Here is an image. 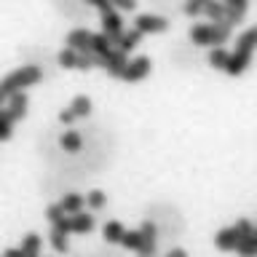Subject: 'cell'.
Returning a JSON list of instances; mask_svg holds the SVG:
<instances>
[{"mask_svg":"<svg viewBox=\"0 0 257 257\" xmlns=\"http://www.w3.org/2000/svg\"><path fill=\"white\" fill-rule=\"evenodd\" d=\"M254 233H257V228H254Z\"/></svg>","mask_w":257,"mask_h":257,"instance_id":"d6a6232c","label":"cell"},{"mask_svg":"<svg viewBox=\"0 0 257 257\" xmlns=\"http://www.w3.org/2000/svg\"><path fill=\"white\" fill-rule=\"evenodd\" d=\"M99 22H102V32L110 40H118L120 35H123V19H120V11H118L115 6L99 11Z\"/></svg>","mask_w":257,"mask_h":257,"instance_id":"52a82bcc","label":"cell"},{"mask_svg":"<svg viewBox=\"0 0 257 257\" xmlns=\"http://www.w3.org/2000/svg\"><path fill=\"white\" fill-rule=\"evenodd\" d=\"M228 59H230V51L225 46H214L212 51H209V67H214V70H225Z\"/></svg>","mask_w":257,"mask_h":257,"instance_id":"44dd1931","label":"cell"},{"mask_svg":"<svg viewBox=\"0 0 257 257\" xmlns=\"http://www.w3.org/2000/svg\"><path fill=\"white\" fill-rule=\"evenodd\" d=\"M14 123H16V120L8 115V110L3 107V110H0V142H6L8 137H11V132H14L11 126H14Z\"/></svg>","mask_w":257,"mask_h":257,"instance_id":"484cf974","label":"cell"},{"mask_svg":"<svg viewBox=\"0 0 257 257\" xmlns=\"http://www.w3.org/2000/svg\"><path fill=\"white\" fill-rule=\"evenodd\" d=\"M59 206H62L67 214L83 212V206H86V196H80V193H64L62 201H59Z\"/></svg>","mask_w":257,"mask_h":257,"instance_id":"ac0fdd59","label":"cell"},{"mask_svg":"<svg viewBox=\"0 0 257 257\" xmlns=\"http://www.w3.org/2000/svg\"><path fill=\"white\" fill-rule=\"evenodd\" d=\"M204 6H206V0H185V6H182V11H185V16H201L204 14Z\"/></svg>","mask_w":257,"mask_h":257,"instance_id":"83f0119b","label":"cell"},{"mask_svg":"<svg viewBox=\"0 0 257 257\" xmlns=\"http://www.w3.org/2000/svg\"><path fill=\"white\" fill-rule=\"evenodd\" d=\"M40 78H43V70H40L38 64H22V67H16L14 72H8V75L0 80V110L6 107V102L11 94L27 91L30 86L40 83Z\"/></svg>","mask_w":257,"mask_h":257,"instance_id":"6da1fadb","label":"cell"},{"mask_svg":"<svg viewBox=\"0 0 257 257\" xmlns=\"http://www.w3.org/2000/svg\"><path fill=\"white\" fill-rule=\"evenodd\" d=\"M88 112H91V99H88L86 94H80V96H75V99L70 102V107H64V110L59 112V123L70 126L72 120H78V118H86Z\"/></svg>","mask_w":257,"mask_h":257,"instance_id":"9c48e42d","label":"cell"},{"mask_svg":"<svg viewBox=\"0 0 257 257\" xmlns=\"http://www.w3.org/2000/svg\"><path fill=\"white\" fill-rule=\"evenodd\" d=\"M104 204H107V196H104L102 190H91V193H86V206H88V209H102Z\"/></svg>","mask_w":257,"mask_h":257,"instance_id":"4316f807","label":"cell"},{"mask_svg":"<svg viewBox=\"0 0 257 257\" xmlns=\"http://www.w3.org/2000/svg\"><path fill=\"white\" fill-rule=\"evenodd\" d=\"M166 257H188V254H185V249H169Z\"/></svg>","mask_w":257,"mask_h":257,"instance_id":"1f68e13d","label":"cell"},{"mask_svg":"<svg viewBox=\"0 0 257 257\" xmlns=\"http://www.w3.org/2000/svg\"><path fill=\"white\" fill-rule=\"evenodd\" d=\"M70 233H64V230H56V228H51V246H54V252H67L70 249Z\"/></svg>","mask_w":257,"mask_h":257,"instance_id":"cb8c5ba5","label":"cell"},{"mask_svg":"<svg viewBox=\"0 0 257 257\" xmlns=\"http://www.w3.org/2000/svg\"><path fill=\"white\" fill-rule=\"evenodd\" d=\"M142 40V32L137 30V27H132V30H123V35H120L118 40H115V48H120L123 54H132L134 48H137V43Z\"/></svg>","mask_w":257,"mask_h":257,"instance_id":"2e32d148","label":"cell"},{"mask_svg":"<svg viewBox=\"0 0 257 257\" xmlns=\"http://www.w3.org/2000/svg\"><path fill=\"white\" fill-rule=\"evenodd\" d=\"M140 230H142V249L137 254L140 257H153L156 254V225H153L150 220H145Z\"/></svg>","mask_w":257,"mask_h":257,"instance_id":"4fadbf2b","label":"cell"},{"mask_svg":"<svg viewBox=\"0 0 257 257\" xmlns=\"http://www.w3.org/2000/svg\"><path fill=\"white\" fill-rule=\"evenodd\" d=\"M120 244H123L126 249L140 252V249H142V230H126L123 238H120Z\"/></svg>","mask_w":257,"mask_h":257,"instance_id":"d4e9b609","label":"cell"},{"mask_svg":"<svg viewBox=\"0 0 257 257\" xmlns=\"http://www.w3.org/2000/svg\"><path fill=\"white\" fill-rule=\"evenodd\" d=\"M96 64L112 78H123V70L128 67V54H123L120 48H110L107 54L96 56Z\"/></svg>","mask_w":257,"mask_h":257,"instance_id":"8992f818","label":"cell"},{"mask_svg":"<svg viewBox=\"0 0 257 257\" xmlns=\"http://www.w3.org/2000/svg\"><path fill=\"white\" fill-rule=\"evenodd\" d=\"M0 257H3V254H0Z\"/></svg>","mask_w":257,"mask_h":257,"instance_id":"836d02e7","label":"cell"},{"mask_svg":"<svg viewBox=\"0 0 257 257\" xmlns=\"http://www.w3.org/2000/svg\"><path fill=\"white\" fill-rule=\"evenodd\" d=\"M27 107H30V99H27V94L24 91H16L8 96V102H6V110H8V115H11L14 120H22L24 115H27Z\"/></svg>","mask_w":257,"mask_h":257,"instance_id":"7c38bea8","label":"cell"},{"mask_svg":"<svg viewBox=\"0 0 257 257\" xmlns=\"http://www.w3.org/2000/svg\"><path fill=\"white\" fill-rule=\"evenodd\" d=\"M233 27H236V24H230L228 19L209 22V24H193L188 38H190V43H196L201 48H214V46L228 43L230 35H233Z\"/></svg>","mask_w":257,"mask_h":257,"instance_id":"7a4b0ae2","label":"cell"},{"mask_svg":"<svg viewBox=\"0 0 257 257\" xmlns=\"http://www.w3.org/2000/svg\"><path fill=\"white\" fill-rule=\"evenodd\" d=\"M236 252L241 257H257V233H246L244 238H241V244Z\"/></svg>","mask_w":257,"mask_h":257,"instance_id":"603a6c76","label":"cell"},{"mask_svg":"<svg viewBox=\"0 0 257 257\" xmlns=\"http://www.w3.org/2000/svg\"><path fill=\"white\" fill-rule=\"evenodd\" d=\"M94 230V214L75 212L70 214V233H91Z\"/></svg>","mask_w":257,"mask_h":257,"instance_id":"5bb4252c","label":"cell"},{"mask_svg":"<svg viewBox=\"0 0 257 257\" xmlns=\"http://www.w3.org/2000/svg\"><path fill=\"white\" fill-rule=\"evenodd\" d=\"M204 16H209V22H222V19H228L225 3H222V0H206V6H204Z\"/></svg>","mask_w":257,"mask_h":257,"instance_id":"ffe728a7","label":"cell"},{"mask_svg":"<svg viewBox=\"0 0 257 257\" xmlns=\"http://www.w3.org/2000/svg\"><path fill=\"white\" fill-rule=\"evenodd\" d=\"M40 246H43V238H40L38 233H27V236L22 238V244H19L24 257H38L40 254Z\"/></svg>","mask_w":257,"mask_h":257,"instance_id":"d6986e66","label":"cell"},{"mask_svg":"<svg viewBox=\"0 0 257 257\" xmlns=\"http://www.w3.org/2000/svg\"><path fill=\"white\" fill-rule=\"evenodd\" d=\"M254 51H257V27H249L246 32L238 35L236 48L230 51V59H228V64H225L222 72H228V75H241V72L249 67Z\"/></svg>","mask_w":257,"mask_h":257,"instance_id":"3957f363","label":"cell"},{"mask_svg":"<svg viewBox=\"0 0 257 257\" xmlns=\"http://www.w3.org/2000/svg\"><path fill=\"white\" fill-rule=\"evenodd\" d=\"M86 3H88V6H94L96 11H104V8H110V6H112L110 0H86Z\"/></svg>","mask_w":257,"mask_h":257,"instance_id":"f546056e","label":"cell"},{"mask_svg":"<svg viewBox=\"0 0 257 257\" xmlns=\"http://www.w3.org/2000/svg\"><path fill=\"white\" fill-rule=\"evenodd\" d=\"M59 148L64 153H78L80 148H83V137H80L78 132H72V128H64V132L59 134Z\"/></svg>","mask_w":257,"mask_h":257,"instance_id":"9a60e30c","label":"cell"},{"mask_svg":"<svg viewBox=\"0 0 257 257\" xmlns=\"http://www.w3.org/2000/svg\"><path fill=\"white\" fill-rule=\"evenodd\" d=\"M38 257H40V254H38Z\"/></svg>","mask_w":257,"mask_h":257,"instance_id":"e575fe53","label":"cell"},{"mask_svg":"<svg viewBox=\"0 0 257 257\" xmlns=\"http://www.w3.org/2000/svg\"><path fill=\"white\" fill-rule=\"evenodd\" d=\"M222 3H225V11H228V22L230 24H238L246 16L249 0H222Z\"/></svg>","mask_w":257,"mask_h":257,"instance_id":"e0dca14e","label":"cell"},{"mask_svg":"<svg viewBox=\"0 0 257 257\" xmlns=\"http://www.w3.org/2000/svg\"><path fill=\"white\" fill-rule=\"evenodd\" d=\"M104 241H107V244H120V238H123V233H126V228L123 225H120L118 220H110L107 225H104Z\"/></svg>","mask_w":257,"mask_h":257,"instance_id":"7402d4cb","label":"cell"},{"mask_svg":"<svg viewBox=\"0 0 257 257\" xmlns=\"http://www.w3.org/2000/svg\"><path fill=\"white\" fill-rule=\"evenodd\" d=\"M3 257H24V254H22V249L16 246V249H6V252H3Z\"/></svg>","mask_w":257,"mask_h":257,"instance_id":"4dcf8cb0","label":"cell"},{"mask_svg":"<svg viewBox=\"0 0 257 257\" xmlns=\"http://www.w3.org/2000/svg\"><path fill=\"white\" fill-rule=\"evenodd\" d=\"M150 70H153L150 56H137V59H128V67L123 70V78H120V80H126V83H137V80L148 78Z\"/></svg>","mask_w":257,"mask_h":257,"instance_id":"30bf717a","label":"cell"},{"mask_svg":"<svg viewBox=\"0 0 257 257\" xmlns=\"http://www.w3.org/2000/svg\"><path fill=\"white\" fill-rule=\"evenodd\" d=\"M56 62H59L62 70H83V72H88V70L99 67L94 54H83V51H75V48H67V46L59 51Z\"/></svg>","mask_w":257,"mask_h":257,"instance_id":"5b68a950","label":"cell"},{"mask_svg":"<svg viewBox=\"0 0 257 257\" xmlns=\"http://www.w3.org/2000/svg\"><path fill=\"white\" fill-rule=\"evenodd\" d=\"M246 233H254V225L249 220H236V225L222 228L214 236V246L220 249V252H236L238 244H241V238H244Z\"/></svg>","mask_w":257,"mask_h":257,"instance_id":"277c9868","label":"cell"},{"mask_svg":"<svg viewBox=\"0 0 257 257\" xmlns=\"http://www.w3.org/2000/svg\"><path fill=\"white\" fill-rule=\"evenodd\" d=\"M112 6L118 8V11H134L137 8V0H110Z\"/></svg>","mask_w":257,"mask_h":257,"instance_id":"f1b7e54d","label":"cell"},{"mask_svg":"<svg viewBox=\"0 0 257 257\" xmlns=\"http://www.w3.org/2000/svg\"><path fill=\"white\" fill-rule=\"evenodd\" d=\"M134 27L142 32V35H161V32L169 30V19L158 14H140L134 19Z\"/></svg>","mask_w":257,"mask_h":257,"instance_id":"ba28073f","label":"cell"},{"mask_svg":"<svg viewBox=\"0 0 257 257\" xmlns=\"http://www.w3.org/2000/svg\"><path fill=\"white\" fill-rule=\"evenodd\" d=\"M67 48H75V51H83V54H91V46H94V32L86 30V27H78V30H70L67 32Z\"/></svg>","mask_w":257,"mask_h":257,"instance_id":"8fae6325","label":"cell"}]
</instances>
